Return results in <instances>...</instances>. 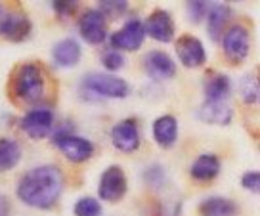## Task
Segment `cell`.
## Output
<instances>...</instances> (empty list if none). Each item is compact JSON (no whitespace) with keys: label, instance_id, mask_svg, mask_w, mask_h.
I'll list each match as a JSON object with an SVG mask.
<instances>
[{"label":"cell","instance_id":"30bf717a","mask_svg":"<svg viewBox=\"0 0 260 216\" xmlns=\"http://www.w3.org/2000/svg\"><path fill=\"white\" fill-rule=\"evenodd\" d=\"M32 23L23 12H4L0 16V37L10 42H23L31 37Z\"/></svg>","mask_w":260,"mask_h":216},{"label":"cell","instance_id":"603a6c76","mask_svg":"<svg viewBox=\"0 0 260 216\" xmlns=\"http://www.w3.org/2000/svg\"><path fill=\"white\" fill-rule=\"evenodd\" d=\"M239 94H241L243 104L252 105L258 102V80L254 73H249L239 80Z\"/></svg>","mask_w":260,"mask_h":216},{"label":"cell","instance_id":"484cf974","mask_svg":"<svg viewBox=\"0 0 260 216\" xmlns=\"http://www.w3.org/2000/svg\"><path fill=\"white\" fill-rule=\"evenodd\" d=\"M167 180V174H165V168L161 165H149V167L144 170V182H146L149 188H161Z\"/></svg>","mask_w":260,"mask_h":216},{"label":"cell","instance_id":"e0dca14e","mask_svg":"<svg viewBox=\"0 0 260 216\" xmlns=\"http://www.w3.org/2000/svg\"><path fill=\"white\" fill-rule=\"evenodd\" d=\"M197 117L214 127H228L234 119V109L226 102H205L197 109Z\"/></svg>","mask_w":260,"mask_h":216},{"label":"cell","instance_id":"ffe728a7","mask_svg":"<svg viewBox=\"0 0 260 216\" xmlns=\"http://www.w3.org/2000/svg\"><path fill=\"white\" fill-rule=\"evenodd\" d=\"M230 17H232V8L228 4H224V2L214 4L212 8H209V14H207V31H209V37L212 40L222 39L228 23H230Z\"/></svg>","mask_w":260,"mask_h":216},{"label":"cell","instance_id":"f546056e","mask_svg":"<svg viewBox=\"0 0 260 216\" xmlns=\"http://www.w3.org/2000/svg\"><path fill=\"white\" fill-rule=\"evenodd\" d=\"M241 186H243L247 192L258 193L260 192V174L256 170H249L241 176Z\"/></svg>","mask_w":260,"mask_h":216},{"label":"cell","instance_id":"d4e9b609","mask_svg":"<svg viewBox=\"0 0 260 216\" xmlns=\"http://www.w3.org/2000/svg\"><path fill=\"white\" fill-rule=\"evenodd\" d=\"M98 10L104 14L106 19H117L121 17L126 10H128V2L126 0H100Z\"/></svg>","mask_w":260,"mask_h":216},{"label":"cell","instance_id":"7402d4cb","mask_svg":"<svg viewBox=\"0 0 260 216\" xmlns=\"http://www.w3.org/2000/svg\"><path fill=\"white\" fill-rule=\"evenodd\" d=\"M21 145L14 138H0V172L16 168L21 161Z\"/></svg>","mask_w":260,"mask_h":216},{"label":"cell","instance_id":"cb8c5ba5","mask_svg":"<svg viewBox=\"0 0 260 216\" xmlns=\"http://www.w3.org/2000/svg\"><path fill=\"white\" fill-rule=\"evenodd\" d=\"M73 212H75V216H102L104 208H102L100 199L90 197V195H84V197L75 201Z\"/></svg>","mask_w":260,"mask_h":216},{"label":"cell","instance_id":"8fae6325","mask_svg":"<svg viewBox=\"0 0 260 216\" xmlns=\"http://www.w3.org/2000/svg\"><path fill=\"white\" fill-rule=\"evenodd\" d=\"M174 50H176L180 64L187 67V69H197V67L205 65V61H207L205 44L193 35H182L174 42Z\"/></svg>","mask_w":260,"mask_h":216},{"label":"cell","instance_id":"7a4b0ae2","mask_svg":"<svg viewBox=\"0 0 260 216\" xmlns=\"http://www.w3.org/2000/svg\"><path fill=\"white\" fill-rule=\"evenodd\" d=\"M12 86H14V96L19 102L31 105L39 104L44 98V86H46V79H44L41 65L35 61L21 64L14 71Z\"/></svg>","mask_w":260,"mask_h":216},{"label":"cell","instance_id":"f1b7e54d","mask_svg":"<svg viewBox=\"0 0 260 216\" xmlns=\"http://www.w3.org/2000/svg\"><path fill=\"white\" fill-rule=\"evenodd\" d=\"M52 8L56 10L57 16H73L77 8H79V2H75V0H54L52 2Z\"/></svg>","mask_w":260,"mask_h":216},{"label":"cell","instance_id":"ac0fdd59","mask_svg":"<svg viewBox=\"0 0 260 216\" xmlns=\"http://www.w3.org/2000/svg\"><path fill=\"white\" fill-rule=\"evenodd\" d=\"M220 159L214 153H201L197 155L189 167V176L197 182H211L220 174Z\"/></svg>","mask_w":260,"mask_h":216},{"label":"cell","instance_id":"5b68a950","mask_svg":"<svg viewBox=\"0 0 260 216\" xmlns=\"http://www.w3.org/2000/svg\"><path fill=\"white\" fill-rule=\"evenodd\" d=\"M126 192H128V180H126L124 170L119 165L107 167L102 172L100 184H98L100 199L106 201V203H119L126 195Z\"/></svg>","mask_w":260,"mask_h":216},{"label":"cell","instance_id":"4316f807","mask_svg":"<svg viewBox=\"0 0 260 216\" xmlns=\"http://www.w3.org/2000/svg\"><path fill=\"white\" fill-rule=\"evenodd\" d=\"M102 65L111 75V73L119 71V69L124 67V56H122L121 52H117V50H107V52L102 54Z\"/></svg>","mask_w":260,"mask_h":216},{"label":"cell","instance_id":"8992f818","mask_svg":"<svg viewBox=\"0 0 260 216\" xmlns=\"http://www.w3.org/2000/svg\"><path fill=\"white\" fill-rule=\"evenodd\" d=\"M54 145L71 163H86L94 155V144L88 138L77 136L73 132H57L54 136Z\"/></svg>","mask_w":260,"mask_h":216},{"label":"cell","instance_id":"3957f363","mask_svg":"<svg viewBox=\"0 0 260 216\" xmlns=\"http://www.w3.org/2000/svg\"><path fill=\"white\" fill-rule=\"evenodd\" d=\"M81 88L86 94H96V96L111 98V100H122L130 94L128 82L109 73H88L82 79Z\"/></svg>","mask_w":260,"mask_h":216},{"label":"cell","instance_id":"44dd1931","mask_svg":"<svg viewBox=\"0 0 260 216\" xmlns=\"http://www.w3.org/2000/svg\"><path fill=\"white\" fill-rule=\"evenodd\" d=\"M201 216H239V205L234 199H228L222 195L207 197L199 205Z\"/></svg>","mask_w":260,"mask_h":216},{"label":"cell","instance_id":"4dcf8cb0","mask_svg":"<svg viewBox=\"0 0 260 216\" xmlns=\"http://www.w3.org/2000/svg\"><path fill=\"white\" fill-rule=\"evenodd\" d=\"M10 212H12V203L4 193H0V216H10Z\"/></svg>","mask_w":260,"mask_h":216},{"label":"cell","instance_id":"2e32d148","mask_svg":"<svg viewBox=\"0 0 260 216\" xmlns=\"http://www.w3.org/2000/svg\"><path fill=\"white\" fill-rule=\"evenodd\" d=\"M151 132L157 145L162 149H169L178 140V120L174 115H161L153 120Z\"/></svg>","mask_w":260,"mask_h":216},{"label":"cell","instance_id":"52a82bcc","mask_svg":"<svg viewBox=\"0 0 260 216\" xmlns=\"http://www.w3.org/2000/svg\"><path fill=\"white\" fill-rule=\"evenodd\" d=\"M146 37L147 35L144 21L134 17V19H128L119 31H115L109 37V42H111L113 50H117V52L119 50H122V52H136L138 48H142Z\"/></svg>","mask_w":260,"mask_h":216},{"label":"cell","instance_id":"7c38bea8","mask_svg":"<svg viewBox=\"0 0 260 216\" xmlns=\"http://www.w3.org/2000/svg\"><path fill=\"white\" fill-rule=\"evenodd\" d=\"M111 142H113L115 149L122 153H134L142 144L140 138V125L136 119H122L119 120L113 128H111Z\"/></svg>","mask_w":260,"mask_h":216},{"label":"cell","instance_id":"ba28073f","mask_svg":"<svg viewBox=\"0 0 260 216\" xmlns=\"http://www.w3.org/2000/svg\"><path fill=\"white\" fill-rule=\"evenodd\" d=\"M79 35L84 42L98 46L107 40V19L98 8H86L79 16Z\"/></svg>","mask_w":260,"mask_h":216},{"label":"cell","instance_id":"83f0119b","mask_svg":"<svg viewBox=\"0 0 260 216\" xmlns=\"http://www.w3.org/2000/svg\"><path fill=\"white\" fill-rule=\"evenodd\" d=\"M187 16L189 19L193 21V23H199V21H203L207 14H209V2H205V0H191V2H187Z\"/></svg>","mask_w":260,"mask_h":216},{"label":"cell","instance_id":"1f68e13d","mask_svg":"<svg viewBox=\"0 0 260 216\" xmlns=\"http://www.w3.org/2000/svg\"><path fill=\"white\" fill-rule=\"evenodd\" d=\"M2 14H4V12H2V6H0V16H2Z\"/></svg>","mask_w":260,"mask_h":216},{"label":"cell","instance_id":"6da1fadb","mask_svg":"<svg viewBox=\"0 0 260 216\" xmlns=\"http://www.w3.org/2000/svg\"><path fill=\"white\" fill-rule=\"evenodd\" d=\"M63 172L56 165H39L25 172L17 184V197L27 207L50 210L63 193Z\"/></svg>","mask_w":260,"mask_h":216},{"label":"cell","instance_id":"9a60e30c","mask_svg":"<svg viewBox=\"0 0 260 216\" xmlns=\"http://www.w3.org/2000/svg\"><path fill=\"white\" fill-rule=\"evenodd\" d=\"M82 48L75 39H61L52 46V61L61 69H71L81 61Z\"/></svg>","mask_w":260,"mask_h":216},{"label":"cell","instance_id":"d6986e66","mask_svg":"<svg viewBox=\"0 0 260 216\" xmlns=\"http://www.w3.org/2000/svg\"><path fill=\"white\" fill-rule=\"evenodd\" d=\"M203 92L207 96V102H226V98L232 92V82L224 73L211 71L205 77Z\"/></svg>","mask_w":260,"mask_h":216},{"label":"cell","instance_id":"4fadbf2b","mask_svg":"<svg viewBox=\"0 0 260 216\" xmlns=\"http://www.w3.org/2000/svg\"><path fill=\"white\" fill-rule=\"evenodd\" d=\"M144 27H146V35H149L151 39L161 42V44H169L174 40L176 25H174V19L167 10H153L146 19Z\"/></svg>","mask_w":260,"mask_h":216},{"label":"cell","instance_id":"277c9868","mask_svg":"<svg viewBox=\"0 0 260 216\" xmlns=\"http://www.w3.org/2000/svg\"><path fill=\"white\" fill-rule=\"evenodd\" d=\"M222 52L230 64L241 65L251 54V33L245 25H232L222 35Z\"/></svg>","mask_w":260,"mask_h":216},{"label":"cell","instance_id":"9c48e42d","mask_svg":"<svg viewBox=\"0 0 260 216\" xmlns=\"http://www.w3.org/2000/svg\"><path fill=\"white\" fill-rule=\"evenodd\" d=\"M19 127L31 140H44L54 128V111L50 107H32L21 117Z\"/></svg>","mask_w":260,"mask_h":216},{"label":"cell","instance_id":"5bb4252c","mask_svg":"<svg viewBox=\"0 0 260 216\" xmlns=\"http://www.w3.org/2000/svg\"><path fill=\"white\" fill-rule=\"evenodd\" d=\"M144 69L151 80H169L176 75V64L167 52L151 50L144 56Z\"/></svg>","mask_w":260,"mask_h":216}]
</instances>
